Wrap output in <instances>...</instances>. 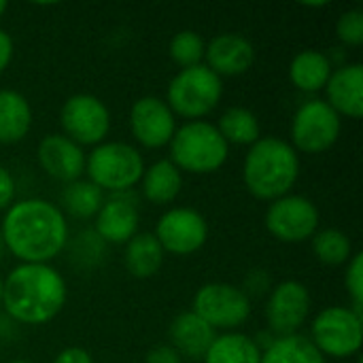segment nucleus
<instances>
[{
    "label": "nucleus",
    "instance_id": "22",
    "mask_svg": "<svg viewBox=\"0 0 363 363\" xmlns=\"http://www.w3.org/2000/svg\"><path fill=\"white\" fill-rule=\"evenodd\" d=\"M164 249L151 232H138L125 242L123 264L134 279H151L164 266Z\"/></svg>",
    "mask_w": 363,
    "mask_h": 363
},
{
    "label": "nucleus",
    "instance_id": "8",
    "mask_svg": "<svg viewBox=\"0 0 363 363\" xmlns=\"http://www.w3.org/2000/svg\"><path fill=\"white\" fill-rule=\"evenodd\" d=\"M342 130L340 115L325 100L304 102L291 119V147L300 153L319 155L330 151Z\"/></svg>",
    "mask_w": 363,
    "mask_h": 363
},
{
    "label": "nucleus",
    "instance_id": "29",
    "mask_svg": "<svg viewBox=\"0 0 363 363\" xmlns=\"http://www.w3.org/2000/svg\"><path fill=\"white\" fill-rule=\"evenodd\" d=\"M204 49H206V43L202 40V36L198 32L181 30L179 34L172 36V40L168 45V55L183 70V68L200 66L204 60Z\"/></svg>",
    "mask_w": 363,
    "mask_h": 363
},
{
    "label": "nucleus",
    "instance_id": "12",
    "mask_svg": "<svg viewBox=\"0 0 363 363\" xmlns=\"http://www.w3.org/2000/svg\"><path fill=\"white\" fill-rule=\"evenodd\" d=\"M153 236L162 245L164 253L185 257L204 247L208 238V223L194 208H170L160 217Z\"/></svg>",
    "mask_w": 363,
    "mask_h": 363
},
{
    "label": "nucleus",
    "instance_id": "38",
    "mask_svg": "<svg viewBox=\"0 0 363 363\" xmlns=\"http://www.w3.org/2000/svg\"><path fill=\"white\" fill-rule=\"evenodd\" d=\"M330 2L328 0H321V2H304V6H308V9H321V6H328Z\"/></svg>",
    "mask_w": 363,
    "mask_h": 363
},
{
    "label": "nucleus",
    "instance_id": "28",
    "mask_svg": "<svg viewBox=\"0 0 363 363\" xmlns=\"http://www.w3.org/2000/svg\"><path fill=\"white\" fill-rule=\"evenodd\" d=\"M311 240H313L315 257L325 266H342L349 264V259L353 257L351 238L342 230L336 228L317 230V234Z\"/></svg>",
    "mask_w": 363,
    "mask_h": 363
},
{
    "label": "nucleus",
    "instance_id": "21",
    "mask_svg": "<svg viewBox=\"0 0 363 363\" xmlns=\"http://www.w3.org/2000/svg\"><path fill=\"white\" fill-rule=\"evenodd\" d=\"M32 128V106L15 89H0V145H15Z\"/></svg>",
    "mask_w": 363,
    "mask_h": 363
},
{
    "label": "nucleus",
    "instance_id": "13",
    "mask_svg": "<svg viewBox=\"0 0 363 363\" xmlns=\"http://www.w3.org/2000/svg\"><path fill=\"white\" fill-rule=\"evenodd\" d=\"M311 315V291L300 281H283L272 287L266 304L270 334L277 338L294 336Z\"/></svg>",
    "mask_w": 363,
    "mask_h": 363
},
{
    "label": "nucleus",
    "instance_id": "20",
    "mask_svg": "<svg viewBox=\"0 0 363 363\" xmlns=\"http://www.w3.org/2000/svg\"><path fill=\"white\" fill-rule=\"evenodd\" d=\"M332 70H334V64L328 53L317 51V49H306V51H300L291 60L289 81L296 89L315 94V91L325 89L332 77Z\"/></svg>",
    "mask_w": 363,
    "mask_h": 363
},
{
    "label": "nucleus",
    "instance_id": "9",
    "mask_svg": "<svg viewBox=\"0 0 363 363\" xmlns=\"http://www.w3.org/2000/svg\"><path fill=\"white\" fill-rule=\"evenodd\" d=\"M191 313H196L215 332H232L251 317V298H247L236 285L206 283L194 296Z\"/></svg>",
    "mask_w": 363,
    "mask_h": 363
},
{
    "label": "nucleus",
    "instance_id": "26",
    "mask_svg": "<svg viewBox=\"0 0 363 363\" xmlns=\"http://www.w3.org/2000/svg\"><path fill=\"white\" fill-rule=\"evenodd\" d=\"M219 134L228 145H255L262 138V128L253 111L245 106L228 108L217 125Z\"/></svg>",
    "mask_w": 363,
    "mask_h": 363
},
{
    "label": "nucleus",
    "instance_id": "42",
    "mask_svg": "<svg viewBox=\"0 0 363 363\" xmlns=\"http://www.w3.org/2000/svg\"><path fill=\"white\" fill-rule=\"evenodd\" d=\"M9 363H32V362H26V359H15V362H9Z\"/></svg>",
    "mask_w": 363,
    "mask_h": 363
},
{
    "label": "nucleus",
    "instance_id": "5",
    "mask_svg": "<svg viewBox=\"0 0 363 363\" xmlns=\"http://www.w3.org/2000/svg\"><path fill=\"white\" fill-rule=\"evenodd\" d=\"M85 172L102 191H130L145 174V160L136 147L111 140L94 147V151L85 157Z\"/></svg>",
    "mask_w": 363,
    "mask_h": 363
},
{
    "label": "nucleus",
    "instance_id": "35",
    "mask_svg": "<svg viewBox=\"0 0 363 363\" xmlns=\"http://www.w3.org/2000/svg\"><path fill=\"white\" fill-rule=\"evenodd\" d=\"M145 362L147 363H183V359H181V355H179L170 345H157V347H153V349L147 353Z\"/></svg>",
    "mask_w": 363,
    "mask_h": 363
},
{
    "label": "nucleus",
    "instance_id": "3",
    "mask_svg": "<svg viewBox=\"0 0 363 363\" xmlns=\"http://www.w3.org/2000/svg\"><path fill=\"white\" fill-rule=\"evenodd\" d=\"M298 177V151L287 140L274 136H262L255 145H251L242 164V181L247 191L264 202H274L287 196Z\"/></svg>",
    "mask_w": 363,
    "mask_h": 363
},
{
    "label": "nucleus",
    "instance_id": "32",
    "mask_svg": "<svg viewBox=\"0 0 363 363\" xmlns=\"http://www.w3.org/2000/svg\"><path fill=\"white\" fill-rule=\"evenodd\" d=\"M347 291L351 296V308L362 315L363 311V253H355L347 264L345 277Z\"/></svg>",
    "mask_w": 363,
    "mask_h": 363
},
{
    "label": "nucleus",
    "instance_id": "19",
    "mask_svg": "<svg viewBox=\"0 0 363 363\" xmlns=\"http://www.w3.org/2000/svg\"><path fill=\"white\" fill-rule=\"evenodd\" d=\"M170 347L187 359H204L213 340L217 338L215 330L206 325L196 313L187 311L174 317L168 330Z\"/></svg>",
    "mask_w": 363,
    "mask_h": 363
},
{
    "label": "nucleus",
    "instance_id": "4",
    "mask_svg": "<svg viewBox=\"0 0 363 363\" xmlns=\"http://www.w3.org/2000/svg\"><path fill=\"white\" fill-rule=\"evenodd\" d=\"M230 155V145L208 121H189L177 128L170 140V162L183 172H217Z\"/></svg>",
    "mask_w": 363,
    "mask_h": 363
},
{
    "label": "nucleus",
    "instance_id": "14",
    "mask_svg": "<svg viewBox=\"0 0 363 363\" xmlns=\"http://www.w3.org/2000/svg\"><path fill=\"white\" fill-rule=\"evenodd\" d=\"M130 130L145 149H160L170 145L177 132V117L157 96H143L130 108Z\"/></svg>",
    "mask_w": 363,
    "mask_h": 363
},
{
    "label": "nucleus",
    "instance_id": "15",
    "mask_svg": "<svg viewBox=\"0 0 363 363\" xmlns=\"http://www.w3.org/2000/svg\"><path fill=\"white\" fill-rule=\"evenodd\" d=\"M138 221L140 215L132 189L108 194L96 215L94 232L102 238L104 245H125L138 234Z\"/></svg>",
    "mask_w": 363,
    "mask_h": 363
},
{
    "label": "nucleus",
    "instance_id": "16",
    "mask_svg": "<svg viewBox=\"0 0 363 363\" xmlns=\"http://www.w3.org/2000/svg\"><path fill=\"white\" fill-rule=\"evenodd\" d=\"M36 160L40 168L55 181L74 183L85 172V151L62 134H49L38 143Z\"/></svg>",
    "mask_w": 363,
    "mask_h": 363
},
{
    "label": "nucleus",
    "instance_id": "1",
    "mask_svg": "<svg viewBox=\"0 0 363 363\" xmlns=\"http://www.w3.org/2000/svg\"><path fill=\"white\" fill-rule=\"evenodd\" d=\"M0 234L4 249L21 264H49L68 245V223L62 208L40 198L13 202Z\"/></svg>",
    "mask_w": 363,
    "mask_h": 363
},
{
    "label": "nucleus",
    "instance_id": "23",
    "mask_svg": "<svg viewBox=\"0 0 363 363\" xmlns=\"http://www.w3.org/2000/svg\"><path fill=\"white\" fill-rule=\"evenodd\" d=\"M140 183H143V196L151 204H170L181 194L183 177L181 170L170 160H160L149 168H145Z\"/></svg>",
    "mask_w": 363,
    "mask_h": 363
},
{
    "label": "nucleus",
    "instance_id": "31",
    "mask_svg": "<svg viewBox=\"0 0 363 363\" xmlns=\"http://www.w3.org/2000/svg\"><path fill=\"white\" fill-rule=\"evenodd\" d=\"M338 40L347 47H359L363 43V11L353 9L340 15L336 23Z\"/></svg>",
    "mask_w": 363,
    "mask_h": 363
},
{
    "label": "nucleus",
    "instance_id": "36",
    "mask_svg": "<svg viewBox=\"0 0 363 363\" xmlns=\"http://www.w3.org/2000/svg\"><path fill=\"white\" fill-rule=\"evenodd\" d=\"M53 363H94V359H91L89 351H85L81 347H68L55 355Z\"/></svg>",
    "mask_w": 363,
    "mask_h": 363
},
{
    "label": "nucleus",
    "instance_id": "37",
    "mask_svg": "<svg viewBox=\"0 0 363 363\" xmlns=\"http://www.w3.org/2000/svg\"><path fill=\"white\" fill-rule=\"evenodd\" d=\"M13 51H15V45H13V38L6 30L0 28V72H4L13 60Z\"/></svg>",
    "mask_w": 363,
    "mask_h": 363
},
{
    "label": "nucleus",
    "instance_id": "30",
    "mask_svg": "<svg viewBox=\"0 0 363 363\" xmlns=\"http://www.w3.org/2000/svg\"><path fill=\"white\" fill-rule=\"evenodd\" d=\"M104 257V242L94 230L81 232L70 245V262L81 268H96Z\"/></svg>",
    "mask_w": 363,
    "mask_h": 363
},
{
    "label": "nucleus",
    "instance_id": "6",
    "mask_svg": "<svg viewBox=\"0 0 363 363\" xmlns=\"http://www.w3.org/2000/svg\"><path fill=\"white\" fill-rule=\"evenodd\" d=\"M223 96V81L208 66H191L179 70L166 91V104L174 117H185L191 121H202L211 115Z\"/></svg>",
    "mask_w": 363,
    "mask_h": 363
},
{
    "label": "nucleus",
    "instance_id": "40",
    "mask_svg": "<svg viewBox=\"0 0 363 363\" xmlns=\"http://www.w3.org/2000/svg\"><path fill=\"white\" fill-rule=\"evenodd\" d=\"M2 253H4V242H2V234H0V257H2Z\"/></svg>",
    "mask_w": 363,
    "mask_h": 363
},
{
    "label": "nucleus",
    "instance_id": "24",
    "mask_svg": "<svg viewBox=\"0 0 363 363\" xmlns=\"http://www.w3.org/2000/svg\"><path fill=\"white\" fill-rule=\"evenodd\" d=\"M204 363H262V349L245 334L225 332L213 340Z\"/></svg>",
    "mask_w": 363,
    "mask_h": 363
},
{
    "label": "nucleus",
    "instance_id": "39",
    "mask_svg": "<svg viewBox=\"0 0 363 363\" xmlns=\"http://www.w3.org/2000/svg\"><path fill=\"white\" fill-rule=\"evenodd\" d=\"M6 11V2L4 0H0V17H2V13Z\"/></svg>",
    "mask_w": 363,
    "mask_h": 363
},
{
    "label": "nucleus",
    "instance_id": "11",
    "mask_svg": "<svg viewBox=\"0 0 363 363\" xmlns=\"http://www.w3.org/2000/svg\"><path fill=\"white\" fill-rule=\"evenodd\" d=\"M60 123L64 136L79 147H98L108 136L111 113L100 98L91 94H74L62 104Z\"/></svg>",
    "mask_w": 363,
    "mask_h": 363
},
{
    "label": "nucleus",
    "instance_id": "25",
    "mask_svg": "<svg viewBox=\"0 0 363 363\" xmlns=\"http://www.w3.org/2000/svg\"><path fill=\"white\" fill-rule=\"evenodd\" d=\"M262 363H325V357L315 349L308 336L294 334L274 338V342L262 351Z\"/></svg>",
    "mask_w": 363,
    "mask_h": 363
},
{
    "label": "nucleus",
    "instance_id": "2",
    "mask_svg": "<svg viewBox=\"0 0 363 363\" xmlns=\"http://www.w3.org/2000/svg\"><path fill=\"white\" fill-rule=\"evenodd\" d=\"M66 281L49 264H19L2 281V306L6 315L26 325L53 321L66 304Z\"/></svg>",
    "mask_w": 363,
    "mask_h": 363
},
{
    "label": "nucleus",
    "instance_id": "27",
    "mask_svg": "<svg viewBox=\"0 0 363 363\" xmlns=\"http://www.w3.org/2000/svg\"><path fill=\"white\" fill-rule=\"evenodd\" d=\"M106 196L91 181H74L68 183L62 191V206L74 219H91L98 215Z\"/></svg>",
    "mask_w": 363,
    "mask_h": 363
},
{
    "label": "nucleus",
    "instance_id": "10",
    "mask_svg": "<svg viewBox=\"0 0 363 363\" xmlns=\"http://www.w3.org/2000/svg\"><path fill=\"white\" fill-rule=\"evenodd\" d=\"M266 230L281 242H304L311 240L319 230V208L317 204L298 194H287L270 202L266 211Z\"/></svg>",
    "mask_w": 363,
    "mask_h": 363
},
{
    "label": "nucleus",
    "instance_id": "41",
    "mask_svg": "<svg viewBox=\"0 0 363 363\" xmlns=\"http://www.w3.org/2000/svg\"><path fill=\"white\" fill-rule=\"evenodd\" d=\"M0 306H2V277H0Z\"/></svg>",
    "mask_w": 363,
    "mask_h": 363
},
{
    "label": "nucleus",
    "instance_id": "18",
    "mask_svg": "<svg viewBox=\"0 0 363 363\" xmlns=\"http://www.w3.org/2000/svg\"><path fill=\"white\" fill-rule=\"evenodd\" d=\"M325 102L338 113L351 119L363 115V66L359 62L342 64L332 70L325 85Z\"/></svg>",
    "mask_w": 363,
    "mask_h": 363
},
{
    "label": "nucleus",
    "instance_id": "34",
    "mask_svg": "<svg viewBox=\"0 0 363 363\" xmlns=\"http://www.w3.org/2000/svg\"><path fill=\"white\" fill-rule=\"evenodd\" d=\"M15 200V181L13 174L0 166V211H6Z\"/></svg>",
    "mask_w": 363,
    "mask_h": 363
},
{
    "label": "nucleus",
    "instance_id": "33",
    "mask_svg": "<svg viewBox=\"0 0 363 363\" xmlns=\"http://www.w3.org/2000/svg\"><path fill=\"white\" fill-rule=\"evenodd\" d=\"M268 289H270V277L266 274V270H255V272H251V274L247 277V281H245V287H242V291H245L247 298H249L251 294H253V296H264V294H268Z\"/></svg>",
    "mask_w": 363,
    "mask_h": 363
},
{
    "label": "nucleus",
    "instance_id": "17",
    "mask_svg": "<svg viewBox=\"0 0 363 363\" xmlns=\"http://www.w3.org/2000/svg\"><path fill=\"white\" fill-rule=\"evenodd\" d=\"M204 60L217 77L245 74L255 62V49L249 38L236 32L217 34L204 49Z\"/></svg>",
    "mask_w": 363,
    "mask_h": 363
},
{
    "label": "nucleus",
    "instance_id": "7",
    "mask_svg": "<svg viewBox=\"0 0 363 363\" xmlns=\"http://www.w3.org/2000/svg\"><path fill=\"white\" fill-rule=\"evenodd\" d=\"M311 342L323 357H351L362 349V315L351 306H330L313 321Z\"/></svg>",
    "mask_w": 363,
    "mask_h": 363
}]
</instances>
